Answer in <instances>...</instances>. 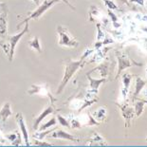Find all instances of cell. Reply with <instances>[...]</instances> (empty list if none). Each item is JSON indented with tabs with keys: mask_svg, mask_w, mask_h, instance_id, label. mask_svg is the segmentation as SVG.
Masks as SVG:
<instances>
[{
	"mask_svg": "<svg viewBox=\"0 0 147 147\" xmlns=\"http://www.w3.org/2000/svg\"><path fill=\"white\" fill-rule=\"evenodd\" d=\"M92 51H86L83 54V56L81 57L80 60H72V59H67L64 64H65V72L64 76L62 78L61 83L59 84L58 89H57V94H60L62 91L65 89V86L67 84V83L69 82L71 78L73 77V75L77 72L80 68H82L84 64H86V59L87 58V56L89 55V53Z\"/></svg>",
	"mask_w": 147,
	"mask_h": 147,
	"instance_id": "cell-1",
	"label": "cell"
},
{
	"mask_svg": "<svg viewBox=\"0 0 147 147\" xmlns=\"http://www.w3.org/2000/svg\"><path fill=\"white\" fill-rule=\"evenodd\" d=\"M29 30H30V29H29V22H27V23H25L24 29L22 30L19 33L14 34V35H11V36L9 37L7 44H4V45H3L2 43H0V46L4 49L5 52L7 53V55L9 57V61H10V62H11L12 59H13L14 49H15V47H16L17 43L20 41V39L25 35V34H26L27 32H29Z\"/></svg>",
	"mask_w": 147,
	"mask_h": 147,
	"instance_id": "cell-2",
	"label": "cell"
},
{
	"mask_svg": "<svg viewBox=\"0 0 147 147\" xmlns=\"http://www.w3.org/2000/svg\"><path fill=\"white\" fill-rule=\"evenodd\" d=\"M59 0H45L42 4H40L38 6V8L36 9V10H34L33 11L30 12V15L28 16L26 19H24L23 21L21 22L17 25V28H19L21 25H23L25 23H27V22H29L30 20L32 19H34V20H38L40 17L42 16V15L45 13V12L49 10V9H51L53 5L55 4L56 2H58Z\"/></svg>",
	"mask_w": 147,
	"mask_h": 147,
	"instance_id": "cell-3",
	"label": "cell"
},
{
	"mask_svg": "<svg viewBox=\"0 0 147 147\" xmlns=\"http://www.w3.org/2000/svg\"><path fill=\"white\" fill-rule=\"evenodd\" d=\"M57 33L59 35L58 44L60 46L67 47V48H76L79 45L74 37L69 33V32L62 26L57 27Z\"/></svg>",
	"mask_w": 147,
	"mask_h": 147,
	"instance_id": "cell-4",
	"label": "cell"
},
{
	"mask_svg": "<svg viewBox=\"0 0 147 147\" xmlns=\"http://www.w3.org/2000/svg\"><path fill=\"white\" fill-rule=\"evenodd\" d=\"M117 60H118V71H117V75H116L115 79L120 76V74L123 72V70H125L126 68L131 67L133 65H140V64L135 63V62L131 61L128 56L123 54V53H118L117 54Z\"/></svg>",
	"mask_w": 147,
	"mask_h": 147,
	"instance_id": "cell-5",
	"label": "cell"
},
{
	"mask_svg": "<svg viewBox=\"0 0 147 147\" xmlns=\"http://www.w3.org/2000/svg\"><path fill=\"white\" fill-rule=\"evenodd\" d=\"M119 108L121 109V115L125 121V126L126 127H129L130 124H131V121H133V119L136 117L135 115V110L132 106H130L128 104H123V105H121V104H116Z\"/></svg>",
	"mask_w": 147,
	"mask_h": 147,
	"instance_id": "cell-6",
	"label": "cell"
},
{
	"mask_svg": "<svg viewBox=\"0 0 147 147\" xmlns=\"http://www.w3.org/2000/svg\"><path fill=\"white\" fill-rule=\"evenodd\" d=\"M8 34V9L6 5L3 7V11L0 14V37L5 38Z\"/></svg>",
	"mask_w": 147,
	"mask_h": 147,
	"instance_id": "cell-7",
	"label": "cell"
},
{
	"mask_svg": "<svg viewBox=\"0 0 147 147\" xmlns=\"http://www.w3.org/2000/svg\"><path fill=\"white\" fill-rule=\"evenodd\" d=\"M56 110L55 109V106L53 104H51V105H49L48 107L45 108L44 110L41 112V114H40L38 117H36L35 119H34V121H33V129L34 130H37L39 128V125H40V123H41V121L45 119L47 116H49V115H51L52 114L53 112H54Z\"/></svg>",
	"mask_w": 147,
	"mask_h": 147,
	"instance_id": "cell-8",
	"label": "cell"
},
{
	"mask_svg": "<svg viewBox=\"0 0 147 147\" xmlns=\"http://www.w3.org/2000/svg\"><path fill=\"white\" fill-rule=\"evenodd\" d=\"M51 138H53V139H63V140H70V142H79L80 140L78 138L74 137L73 135L71 134L65 132L64 130H54L52 131L51 134L49 135Z\"/></svg>",
	"mask_w": 147,
	"mask_h": 147,
	"instance_id": "cell-9",
	"label": "cell"
},
{
	"mask_svg": "<svg viewBox=\"0 0 147 147\" xmlns=\"http://www.w3.org/2000/svg\"><path fill=\"white\" fill-rule=\"evenodd\" d=\"M49 87L46 84H40V86H32L28 90L27 93L29 95H33V94H40V95H47L51 98L52 101H55V99H53L51 93L49 92Z\"/></svg>",
	"mask_w": 147,
	"mask_h": 147,
	"instance_id": "cell-10",
	"label": "cell"
},
{
	"mask_svg": "<svg viewBox=\"0 0 147 147\" xmlns=\"http://www.w3.org/2000/svg\"><path fill=\"white\" fill-rule=\"evenodd\" d=\"M16 121H17L18 125H19L20 129H21V133H22V136H23V138H24L25 143H26V145L30 146V140H29V134H28V130H27L26 124H25L24 118H23L22 113L16 114Z\"/></svg>",
	"mask_w": 147,
	"mask_h": 147,
	"instance_id": "cell-11",
	"label": "cell"
},
{
	"mask_svg": "<svg viewBox=\"0 0 147 147\" xmlns=\"http://www.w3.org/2000/svg\"><path fill=\"white\" fill-rule=\"evenodd\" d=\"M86 77L87 79L89 80V86H90V88H91V91L93 93H98V90H99V87L101 86L102 84H104L106 82V78H101V79H94L90 76L89 73L86 74Z\"/></svg>",
	"mask_w": 147,
	"mask_h": 147,
	"instance_id": "cell-12",
	"label": "cell"
},
{
	"mask_svg": "<svg viewBox=\"0 0 147 147\" xmlns=\"http://www.w3.org/2000/svg\"><path fill=\"white\" fill-rule=\"evenodd\" d=\"M147 81L143 80L142 77L137 76L136 77V84H135V92L133 94V101L138 99V97L140 94V92L142 91V89L144 88V86H146Z\"/></svg>",
	"mask_w": 147,
	"mask_h": 147,
	"instance_id": "cell-13",
	"label": "cell"
},
{
	"mask_svg": "<svg viewBox=\"0 0 147 147\" xmlns=\"http://www.w3.org/2000/svg\"><path fill=\"white\" fill-rule=\"evenodd\" d=\"M11 115H12V111L11 109L10 102H5V105L0 109V121L2 123H5L8 120V118H10Z\"/></svg>",
	"mask_w": 147,
	"mask_h": 147,
	"instance_id": "cell-14",
	"label": "cell"
},
{
	"mask_svg": "<svg viewBox=\"0 0 147 147\" xmlns=\"http://www.w3.org/2000/svg\"><path fill=\"white\" fill-rule=\"evenodd\" d=\"M132 74H129V73H123V98L125 99L126 98V95L128 93V90H129V86H130V83H131V80H132Z\"/></svg>",
	"mask_w": 147,
	"mask_h": 147,
	"instance_id": "cell-15",
	"label": "cell"
},
{
	"mask_svg": "<svg viewBox=\"0 0 147 147\" xmlns=\"http://www.w3.org/2000/svg\"><path fill=\"white\" fill-rule=\"evenodd\" d=\"M94 71H100V73H101V76L102 78H106V76L108 75L109 73V63L108 62H104L102 64H101L100 65H98L97 67L93 68L89 71V74H91L92 72H94Z\"/></svg>",
	"mask_w": 147,
	"mask_h": 147,
	"instance_id": "cell-16",
	"label": "cell"
},
{
	"mask_svg": "<svg viewBox=\"0 0 147 147\" xmlns=\"http://www.w3.org/2000/svg\"><path fill=\"white\" fill-rule=\"evenodd\" d=\"M86 145H91V146H94V145H100V146H106L108 145L107 143L105 142V140L102 139V138L99 135L98 133H93L92 138L89 140V142L86 143Z\"/></svg>",
	"mask_w": 147,
	"mask_h": 147,
	"instance_id": "cell-17",
	"label": "cell"
},
{
	"mask_svg": "<svg viewBox=\"0 0 147 147\" xmlns=\"http://www.w3.org/2000/svg\"><path fill=\"white\" fill-rule=\"evenodd\" d=\"M29 46L32 49L37 51L39 53H42V49H41V46H40V41H39L38 36H34L29 42Z\"/></svg>",
	"mask_w": 147,
	"mask_h": 147,
	"instance_id": "cell-18",
	"label": "cell"
},
{
	"mask_svg": "<svg viewBox=\"0 0 147 147\" xmlns=\"http://www.w3.org/2000/svg\"><path fill=\"white\" fill-rule=\"evenodd\" d=\"M143 109H144V102L140 99H139L135 104H134V110H135L136 117H140V116L142 114Z\"/></svg>",
	"mask_w": 147,
	"mask_h": 147,
	"instance_id": "cell-19",
	"label": "cell"
},
{
	"mask_svg": "<svg viewBox=\"0 0 147 147\" xmlns=\"http://www.w3.org/2000/svg\"><path fill=\"white\" fill-rule=\"evenodd\" d=\"M93 117L95 118V120L99 123H102V121H105V119L106 118V109L105 108H100L99 110H97L94 116Z\"/></svg>",
	"mask_w": 147,
	"mask_h": 147,
	"instance_id": "cell-20",
	"label": "cell"
},
{
	"mask_svg": "<svg viewBox=\"0 0 147 147\" xmlns=\"http://www.w3.org/2000/svg\"><path fill=\"white\" fill-rule=\"evenodd\" d=\"M57 124V121H56L55 118H51V120H49L48 123H45L44 125H42L41 127H40V131H43V130H47L49 129V128H51V126H54Z\"/></svg>",
	"mask_w": 147,
	"mask_h": 147,
	"instance_id": "cell-21",
	"label": "cell"
},
{
	"mask_svg": "<svg viewBox=\"0 0 147 147\" xmlns=\"http://www.w3.org/2000/svg\"><path fill=\"white\" fill-rule=\"evenodd\" d=\"M7 138L11 142H12L13 145L20 144V137L18 134H9V135H7Z\"/></svg>",
	"mask_w": 147,
	"mask_h": 147,
	"instance_id": "cell-22",
	"label": "cell"
},
{
	"mask_svg": "<svg viewBox=\"0 0 147 147\" xmlns=\"http://www.w3.org/2000/svg\"><path fill=\"white\" fill-rule=\"evenodd\" d=\"M56 129V128H52V129H48L47 131H45V130H43L42 132H40V133H36L35 135H33V137H35L36 139H38V140H43L44 138H45L48 134H49V133H51L52 131H54Z\"/></svg>",
	"mask_w": 147,
	"mask_h": 147,
	"instance_id": "cell-23",
	"label": "cell"
},
{
	"mask_svg": "<svg viewBox=\"0 0 147 147\" xmlns=\"http://www.w3.org/2000/svg\"><path fill=\"white\" fill-rule=\"evenodd\" d=\"M57 120L59 121V123L61 124L62 126H65V127H70V124L67 121V120L65 118H64L63 116H61V115H57Z\"/></svg>",
	"mask_w": 147,
	"mask_h": 147,
	"instance_id": "cell-24",
	"label": "cell"
},
{
	"mask_svg": "<svg viewBox=\"0 0 147 147\" xmlns=\"http://www.w3.org/2000/svg\"><path fill=\"white\" fill-rule=\"evenodd\" d=\"M102 1L108 8V10H118V6L111 0H102Z\"/></svg>",
	"mask_w": 147,
	"mask_h": 147,
	"instance_id": "cell-25",
	"label": "cell"
},
{
	"mask_svg": "<svg viewBox=\"0 0 147 147\" xmlns=\"http://www.w3.org/2000/svg\"><path fill=\"white\" fill-rule=\"evenodd\" d=\"M88 123H86V125L87 126H92V125H99L101 123H99V121H97L95 120V118L93 117V116H91V114H89L88 113Z\"/></svg>",
	"mask_w": 147,
	"mask_h": 147,
	"instance_id": "cell-26",
	"label": "cell"
},
{
	"mask_svg": "<svg viewBox=\"0 0 147 147\" xmlns=\"http://www.w3.org/2000/svg\"><path fill=\"white\" fill-rule=\"evenodd\" d=\"M108 14H109V16H110V18H111V20H112V22H113V24H114V26L115 27H119L120 25H117V23L116 22L118 21V17H117V15H116L115 13H113V11H112L111 10H108Z\"/></svg>",
	"mask_w": 147,
	"mask_h": 147,
	"instance_id": "cell-27",
	"label": "cell"
},
{
	"mask_svg": "<svg viewBox=\"0 0 147 147\" xmlns=\"http://www.w3.org/2000/svg\"><path fill=\"white\" fill-rule=\"evenodd\" d=\"M97 28H98V35H97V40H98V41H100V40L102 39L105 37V34H104V32H102L101 25H100L99 23L97 24Z\"/></svg>",
	"mask_w": 147,
	"mask_h": 147,
	"instance_id": "cell-28",
	"label": "cell"
},
{
	"mask_svg": "<svg viewBox=\"0 0 147 147\" xmlns=\"http://www.w3.org/2000/svg\"><path fill=\"white\" fill-rule=\"evenodd\" d=\"M34 144L38 145V146H51V143L41 142V140H34Z\"/></svg>",
	"mask_w": 147,
	"mask_h": 147,
	"instance_id": "cell-29",
	"label": "cell"
},
{
	"mask_svg": "<svg viewBox=\"0 0 147 147\" xmlns=\"http://www.w3.org/2000/svg\"><path fill=\"white\" fill-rule=\"evenodd\" d=\"M70 127H72V128H80L81 127V123L78 121L77 120H72L71 121V126Z\"/></svg>",
	"mask_w": 147,
	"mask_h": 147,
	"instance_id": "cell-30",
	"label": "cell"
},
{
	"mask_svg": "<svg viewBox=\"0 0 147 147\" xmlns=\"http://www.w3.org/2000/svg\"><path fill=\"white\" fill-rule=\"evenodd\" d=\"M129 1L132 3H137L138 5L142 6V7L144 6V0H129Z\"/></svg>",
	"mask_w": 147,
	"mask_h": 147,
	"instance_id": "cell-31",
	"label": "cell"
},
{
	"mask_svg": "<svg viewBox=\"0 0 147 147\" xmlns=\"http://www.w3.org/2000/svg\"><path fill=\"white\" fill-rule=\"evenodd\" d=\"M119 4L121 5H123V4H126V5H129V2H128V0H117Z\"/></svg>",
	"mask_w": 147,
	"mask_h": 147,
	"instance_id": "cell-32",
	"label": "cell"
},
{
	"mask_svg": "<svg viewBox=\"0 0 147 147\" xmlns=\"http://www.w3.org/2000/svg\"><path fill=\"white\" fill-rule=\"evenodd\" d=\"M62 1H63L64 3H65V4H67V5L68 6V7L70 8V9H72V10H75V7H73V6L71 5L69 2H68V0H62Z\"/></svg>",
	"mask_w": 147,
	"mask_h": 147,
	"instance_id": "cell-33",
	"label": "cell"
},
{
	"mask_svg": "<svg viewBox=\"0 0 147 147\" xmlns=\"http://www.w3.org/2000/svg\"><path fill=\"white\" fill-rule=\"evenodd\" d=\"M32 1L35 3V5H37V6L40 5V0H32Z\"/></svg>",
	"mask_w": 147,
	"mask_h": 147,
	"instance_id": "cell-34",
	"label": "cell"
},
{
	"mask_svg": "<svg viewBox=\"0 0 147 147\" xmlns=\"http://www.w3.org/2000/svg\"><path fill=\"white\" fill-rule=\"evenodd\" d=\"M5 6V4L4 3H2V2H0V8H3Z\"/></svg>",
	"mask_w": 147,
	"mask_h": 147,
	"instance_id": "cell-35",
	"label": "cell"
},
{
	"mask_svg": "<svg viewBox=\"0 0 147 147\" xmlns=\"http://www.w3.org/2000/svg\"><path fill=\"white\" fill-rule=\"evenodd\" d=\"M140 100H142V101L143 102H144V104L147 105V100H143V99H140Z\"/></svg>",
	"mask_w": 147,
	"mask_h": 147,
	"instance_id": "cell-36",
	"label": "cell"
},
{
	"mask_svg": "<svg viewBox=\"0 0 147 147\" xmlns=\"http://www.w3.org/2000/svg\"><path fill=\"white\" fill-rule=\"evenodd\" d=\"M146 72H147V67H146Z\"/></svg>",
	"mask_w": 147,
	"mask_h": 147,
	"instance_id": "cell-37",
	"label": "cell"
}]
</instances>
